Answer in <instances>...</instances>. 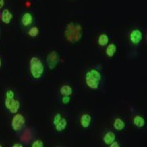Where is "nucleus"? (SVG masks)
Here are the masks:
<instances>
[{
	"mask_svg": "<svg viewBox=\"0 0 147 147\" xmlns=\"http://www.w3.org/2000/svg\"><path fill=\"white\" fill-rule=\"evenodd\" d=\"M103 141L105 142V144L110 146V144L113 142L115 141V134L113 131H108L105 134V136L103 137Z\"/></svg>",
	"mask_w": 147,
	"mask_h": 147,
	"instance_id": "obj_10",
	"label": "nucleus"
},
{
	"mask_svg": "<svg viewBox=\"0 0 147 147\" xmlns=\"http://www.w3.org/2000/svg\"><path fill=\"white\" fill-rule=\"evenodd\" d=\"M23 146L21 145V144H19V143H16V145H13V147H22Z\"/></svg>",
	"mask_w": 147,
	"mask_h": 147,
	"instance_id": "obj_24",
	"label": "nucleus"
},
{
	"mask_svg": "<svg viewBox=\"0 0 147 147\" xmlns=\"http://www.w3.org/2000/svg\"><path fill=\"white\" fill-rule=\"evenodd\" d=\"M26 124L25 117L21 114H16L11 119V128L13 131H21Z\"/></svg>",
	"mask_w": 147,
	"mask_h": 147,
	"instance_id": "obj_3",
	"label": "nucleus"
},
{
	"mask_svg": "<svg viewBox=\"0 0 147 147\" xmlns=\"http://www.w3.org/2000/svg\"><path fill=\"white\" fill-rule=\"evenodd\" d=\"M30 70L32 77L36 79L42 78L44 73V65L39 58L34 57L30 61Z\"/></svg>",
	"mask_w": 147,
	"mask_h": 147,
	"instance_id": "obj_2",
	"label": "nucleus"
},
{
	"mask_svg": "<svg viewBox=\"0 0 147 147\" xmlns=\"http://www.w3.org/2000/svg\"><path fill=\"white\" fill-rule=\"evenodd\" d=\"M1 66H2V61H1V59H0V68H1Z\"/></svg>",
	"mask_w": 147,
	"mask_h": 147,
	"instance_id": "obj_25",
	"label": "nucleus"
},
{
	"mask_svg": "<svg viewBox=\"0 0 147 147\" xmlns=\"http://www.w3.org/2000/svg\"><path fill=\"white\" fill-rule=\"evenodd\" d=\"M85 80L87 86L91 89H99L102 81L101 72L97 69H92L86 74Z\"/></svg>",
	"mask_w": 147,
	"mask_h": 147,
	"instance_id": "obj_1",
	"label": "nucleus"
},
{
	"mask_svg": "<svg viewBox=\"0 0 147 147\" xmlns=\"http://www.w3.org/2000/svg\"><path fill=\"white\" fill-rule=\"evenodd\" d=\"M110 147H119L120 146H119V144L118 142L115 141V142H113L111 144H110Z\"/></svg>",
	"mask_w": 147,
	"mask_h": 147,
	"instance_id": "obj_22",
	"label": "nucleus"
},
{
	"mask_svg": "<svg viewBox=\"0 0 147 147\" xmlns=\"http://www.w3.org/2000/svg\"><path fill=\"white\" fill-rule=\"evenodd\" d=\"M116 50H117V47H116L115 44V43H110V44L108 45V47H106L105 53L109 57H113L115 56V54Z\"/></svg>",
	"mask_w": 147,
	"mask_h": 147,
	"instance_id": "obj_12",
	"label": "nucleus"
},
{
	"mask_svg": "<svg viewBox=\"0 0 147 147\" xmlns=\"http://www.w3.org/2000/svg\"><path fill=\"white\" fill-rule=\"evenodd\" d=\"M1 146H1V145H0V147H1Z\"/></svg>",
	"mask_w": 147,
	"mask_h": 147,
	"instance_id": "obj_26",
	"label": "nucleus"
},
{
	"mask_svg": "<svg viewBox=\"0 0 147 147\" xmlns=\"http://www.w3.org/2000/svg\"><path fill=\"white\" fill-rule=\"evenodd\" d=\"M4 6V0H0V9L3 8Z\"/></svg>",
	"mask_w": 147,
	"mask_h": 147,
	"instance_id": "obj_23",
	"label": "nucleus"
},
{
	"mask_svg": "<svg viewBox=\"0 0 147 147\" xmlns=\"http://www.w3.org/2000/svg\"><path fill=\"white\" fill-rule=\"evenodd\" d=\"M133 123L135 124V126L138 127H143L146 125V120L142 116L137 115L133 119Z\"/></svg>",
	"mask_w": 147,
	"mask_h": 147,
	"instance_id": "obj_14",
	"label": "nucleus"
},
{
	"mask_svg": "<svg viewBox=\"0 0 147 147\" xmlns=\"http://www.w3.org/2000/svg\"><path fill=\"white\" fill-rule=\"evenodd\" d=\"M32 147H43V142L41 140H36L32 143Z\"/></svg>",
	"mask_w": 147,
	"mask_h": 147,
	"instance_id": "obj_19",
	"label": "nucleus"
},
{
	"mask_svg": "<svg viewBox=\"0 0 147 147\" xmlns=\"http://www.w3.org/2000/svg\"><path fill=\"white\" fill-rule=\"evenodd\" d=\"M19 109H20V101L16 100V99H14L12 100V102L11 103L8 110H10L11 113L16 114V113H17V111L19 110Z\"/></svg>",
	"mask_w": 147,
	"mask_h": 147,
	"instance_id": "obj_13",
	"label": "nucleus"
},
{
	"mask_svg": "<svg viewBox=\"0 0 147 147\" xmlns=\"http://www.w3.org/2000/svg\"><path fill=\"white\" fill-rule=\"evenodd\" d=\"M59 58H60L59 57V55H58V53L56 51H53V52L49 53L47 57V63L50 69H55V67L57 65L58 62L60 61Z\"/></svg>",
	"mask_w": 147,
	"mask_h": 147,
	"instance_id": "obj_4",
	"label": "nucleus"
},
{
	"mask_svg": "<svg viewBox=\"0 0 147 147\" xmlns=\"http://www.w3.org/2000/svg\"><path fill=\"white\" fill-rule=\"evenodd\" d=\"M125 126H126V124H125L124 121H123L119 118H117L114 122V127L118 131H123L125 128Z\"/></svg>",
	"mask_w": 147,
	"mask_h": 147,
	"instance_id": "obj_11",
	"label": "nucleus"
},
{
	"mask_svg": "<svg viewBox=\"0 0 147 147\" xmlns=\"http://www.w3.org/2000/svg\"><path fill=\"white\" fill-rule=\"evenodd\" d=\"M61 119H62V118H61V114H59V113H57V114L55 115L54 119H53V124H54V126H55V125H57L58 123L61 121Z\"/></svg>",
	"mask_w": 147,
	"mask_h": 147,
	"instance_id": "obj_20",
	"label": "nucleus"
},
{
	"mask_svg": "<svg viewBox=\"0 0 147 147\" xmlns=\"http://www.w3.org/2000/svg\"><path fill=\"white\" fill-rule=\"evenodd\" d=\"M108 42H109V37L107 34H102L99 36V38H98V43L100 44V46H105L108 44Z\"/></svg>",
	"mask_w": 147,
	"mask_h": 147,
	"instance_id": "obj_17",
	"label": "nucleus"
},
{
	"mask_svg": "<svg viewBox=\"0 0 147 147\" xmlns=\"http://www.w3.org/2000/svg\"><path fill=\"white\" fill-rule=\"evenodd\" d=\"M129 39L134 45L140 44L142 40V32L139 30H133L129 35Z\"/></svg>",
	"mask_w": 147,
	"mask_h": 147,
	"instance_id": "obj_5",
	"label": "nucleus"
},
{
	"mask_svg": "<svg viewBox=\"0 0 147 147\" xmlns=\"http://www.w3.org/2000/svg\"><path fill=\"white\" fill-rule=\"evenodd\" d=\"M69 101H70V97H69V96H63V98H62V103L63 104H68L69 103Z\"/></svg>",
	"mask_w": 147,
	"mask_h": 147,
	"instance_id": "obj_21",
	"label": "nucleus"
},
{
	"mask_svg": "<svg viewBox=\"0 0 147 147\" xmlns=\"http://www.w3.org/2000/svg\"><path fill=\"white\" fill-rule=\"evenodd\" d=\"M38 34H39V30L37 26H33L32 28H30V30L28 32V34L32 38L36 37Z\"/></svg>",
	"mask_w": 147,
	"mask_h": 147,
	"instance_id": "obj_18",
	"label": "nucleus"
},
{
	"mask_svg": "<svg viewBox=\"0 0 147 147\" xmlns=\"http://www.w3.org/2000/svg\"><path fill=\"white\" fill-rule=\"evenodd\" d=\"M33 21H34V17L29 12H26L22 16V17H21V24L24 26H30V25H32Z\"/></svg>",
	"mask_w": 147,
	"mask_h": 147,
	"instance_id": "obj_6",
	"label": "nucleus"
},
{
	"mask_svg": "<svg viewBox=\"0 0 147 147\" xmlns=\"http://www.w3.org/2000/svg\"><path fill=\"white\" fill-rule=\"evenodd\" d=\"M67 127V120L65 119H61V121L58 123L57 125H55V127H56V130L59 132L61 131H63Z\"/></svg>",
	"mask_w": 147,
	"mask_h": 147,
	"instance_id": "obj_15",
	"label": "nucleus"
},
{
	"mask_svg": "<svg viewBox=\"0 0 147 147\" xmlns=\"http://www.w3.org/2000/svg\"><path fill=\"white\" fill-rule=\"evenodd\" d=\"M60 92H61V94L62 96H70L73 93V89L69 85H64L61 88Z\"/></svg>",
	"mask_w": 147,
	"mask_h": 147,
	"instance_id": "obj_16",
	"label": "nucleus"
},
{
	"mask_svg": "<svg viewBox=\"0 0 147 147\" xmlns=\"http://www.w3.org/2000/svg\"><path fill=\"white\" fill-rule=\"evenodd\" d=\"M91 121H92V116L88 115V114H85L81 117L80 119V123L83 127L87 128L90 126L91 124Z\"/></svg>",
	"mask_w": 147,
	"mask_h": 147,
	"instance_id": "obj_9",
	"label": "nucleus"
},
{
	"mask_svg": "<svg viewBox=\"0 0 147 147\" xmlns=\"http://www.w3.org/2000/svg\"><path fill=\"white\" fill-rule=\"evenodd\" d=\"M12 19V14L8 9H4L1 15V20L5 24H9Z\"/></svg>",
	"mask_w": 147,
	"mask_h": 147,
	"instance_id": "obj_7",
	"label": "nucleus"
},
{
	"mask_svg": "<svg viewBox=\"0 0 147 147\" xmlns=\"http://www.w3.org/2000/svg\"><path fill=\"white\" fill-rule=\"evenodd\" d=\"M15 94H14V92L12 90H7V92H6V98H5V106L7 109L9 108L11 103L12 102V100H14Z\"/></svg>",
	"mask_w": 147,
	"mask_h": 147,
	"instance_id": "obj_8",
	"label": "nucleus"
}]
</instances>
